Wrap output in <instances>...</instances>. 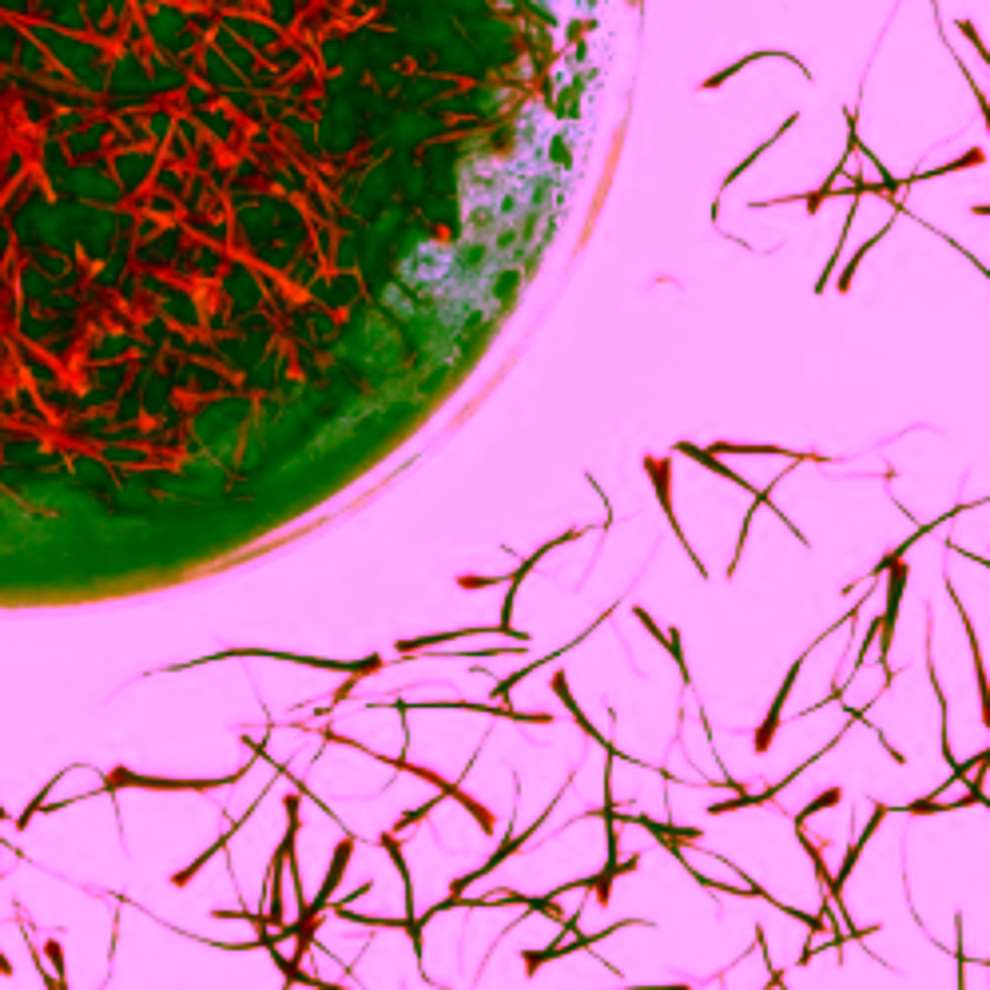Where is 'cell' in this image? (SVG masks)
Wrapping results in <instances>:
<instances>
[{
	"mask_svg": "<svg viewBox=\"0 0 990 990\" xmlns=\"http://www.w3.org/2000/svg\"><path fill=\"white\" fill-rule=\"evenodd\" d=\"M247 657H259V660H287V665H302V669H331V672H346V677H370V672L386 669L383 657L331 660V657H302V652H275V648H223V652H211V657H195V660H188V665H168L163 672H183V669L211 665V660H247Z\"/></svg>",
	"mask_w": 990,
	"mask_h": 990,
	"instance_id": "1",
	"label": "cell"
},
{
	"mask_svg": "<svg viewBox=\"0 0 990 990\" xmlns=\"http://www.w3.org/2000/svg\"><path fill=\"white\" fill-rule=\"evenodd\" d=\"M251 771V764H243L231 776H219V780H168V776H139V771H128V768H112L104 776V796H112L119 788H144V791H223L239 783Z\"/></svg>",
	"mask_w": 990,
	"mask_h": 990,
	"instance_id": "2",
	"label": "cell"
},
{
	"mask_svg": "<svg viewBox=\"0 0 990 990\" xmlns=\"http://www.w3.org/2000/svg\"><path fill=\"white\" fill-rule=\"evenodd\" d=\"M366 709H398V712H410V709H458V712L502 716V720H514V724H549L553 720V716H546V712H517V709H505V704H474V700H370Z\"/></svg>",
	"mask_w": 990,
	"mask_h": 990,
	"instance_id": "3",
	"label": "cell"
},
{
	"mask_svg": "<svg viewBox=\"0 0 990 990\" xmlns=\"http://www.w3.org/2000/svg\"><path fill=\"white\" fill-rule=\"evenodd\" d=\"M565 788H569V783H565ZM565 788L557 791V796H553V803H549V808H546V811H541V815H537V820H533V823H529V828H526V832H521V835H505V840H502V843H497V852H494V855H489V859H485V863H482V867H474V872H470V875H458V879H454V883H450V895H465V891H470V887L477 883V879H485L489 872H497V867H502V863H505V859H509V855H517V852H521V847H526V843L533 840V835H537V832H541V823H546V820H549V811H553V808H557V800L565 796Z\"/></svg>",
	"mask_w": 990,
	"mask_h": 990,
	"instance_id": "4",
	"label": "cell"
},
{
	"mask_svg": "<svg viewBox=\"0 0 990 990\" xmlns=\"http://www.w3.org/2000/svg\"><path fill=\"white\" fill-rule=\"evenodd\" d=\"M625 927H657V923H648V919H621V923H608V927L597 931V934H573V939H565L561 946H553V951H521V959H526V975H537V966L561 959V954L593 951L601 939H608V934H617V931H625Z\"/></svg>",
	"mask_w": 990,
	"mask_h": 990,
	"instance_id": "5",
	"label": "cell"
},
{
	"mask_svg": "<svg viewBox=\"0 0 990 990\" xmlns=\"http://www.w3.org/2000/svg\"><path fill=\"white\" fill-rule=\"evenodd\" d=\"M828 637H832V633H820V637H815V640H811V645H808V648H803V652H800V657H796V665H791V669H788V677H783V684H780V692H776V700H771V709H768V720H764V724H760V728H756V736H752V748H756V752H760V756H764V752H768V748H771V740H776V728H780V720H783V704H788V696H791V689H796V677H800V669H803V660H808V657H811V652H815V648H820V640H828Z\"/></svg>",
	"mask_w": 990,
	"mask_h": 990,
	"instance_id": "6",
	"label": "cell"
},
{
	"mask_svg": "<svg viewBox=\"0 0 990 990\" xmlns=\"http://www.w3.org/2000/svg\"><path fill=\"white\" fill-rule=\"evenodd\" d=\"M645 465H648V482H652V489H657V502H660V509H665V517H669L672 533H677V541H680L684 549H689V557H692L696 569H700V577H709V573H704L700 553H692V546H689V537H684L677 514H672V465H669V458H648Z\"/></svg>",
	"mask_w": 990,
	"mask_h": 990,
	"instance_id": "7",
	"label": "cell"
},
{
	"mask_svg": "<svg viewBox=\"0 0 990 990\" xmlns=\"http://www.w3.org/2000/svg\"><path fill=\"white\" fill-rule=\"evenodd\" d=\"M946 593H951V605H954V613L963 617L966 640H971V657H975V680H978V709H983V720H986V732H990V680H986V665H983V648H978V637H975V621H971V613H966V605L959 601V593H954L951 577H946Z\"/></svg>",
	"mask_w": 990,
	"mask_h": 990,
	"instance_id": "8",
	"label": "cell"
},
{
	"mask_svg": "<svg viewBox=\"0 0 990 990\" xmlns=\"http://www.w3.org/2000/svg\"><path fill=\"white\" fill-rule=\"evenodd\" d=\"M263 796H267V791H263ZM263 796H255V803H251V808H247L243 815H239V820L231 823V828H227V832H223V835H219V840H215V843H211V847H208V852H203L199 859H191V863H188V867H183V872H176V875H171V883H176V887H188V883H191V879H195V875H199V872H203V867H208V863H211V859H215V855H219V852H227V843H231V840H235V835H239V832H243V823H247V820H251V815H255V808H259V803H263Z\"/></svg>",
	"mask_w": 990,
	"mask_h": 990,
	"instance_id": "9",
	"label": "cell"
},
{
	"mask_svg": "<svg viewBox=\"0 0 990 990\" xmlns=\"http://www.w3.org/2000/svg\"><path fill=\"white\" fill-rule=\"evenodd\" d=\"M553 692H557V696H561V704H565V712H569V716H573V720H577V724H581V732H585V736H589V740H597V744H601V748H605V760H617V756H621V752H617V744H613V740H605L601 732H597V728L589 724V716H585V712H581V704H577V700H573V692H569V680H565V672H553Z\"/></svg>",
	"mask_w": 990,
	"mask_h": 990,
	"instance_id": "10",
	"label": "cell"
},
{
	"mask_svg": "<svg viewBox=\"0 0 990 990\" xmlns=\"http://www.w3.org/2000/svg\"><path fill=\"white\" fill-rule=\"evenodd\" d=\"M633 617H637V621L648 628L652 637L660 640V645H665V648L672 652V660H677V669H680V680H684V684H692V672H689V660H684V648H680V640H677V637H680L677 628H669V633H665V628H660V625H657V621H652V617L645 613V608H637V605H633Z\"/></svg>",
	"mask_w": 990,
	"mask_h": 990,
	"instance_id": "11",
	"label": "cell"
},
{
	"mask_svg": "<svg viewBox=\"0 0 990 990\" xmlns=\"http://www.w3.org/2000/svg\"><path fill=\"white\" fill-rule=\"evenodd\" d=\"M677 450H680V454H689V458H696V462H700V465H709V470H712V474H720V477H728V482H732V485H740V489H748V494H752V497H756V485H752V482H748V477H740L736 470H728V465H724L720 458H716V454H709V450H700V445H692V442H680V445H677Z\"/></svg>",
	"mask_w": 990,
	"mask_h": 990,
	"instance_id": "12",
	"label": "cell"
},
{
	"mask_svg": "<svg viewBox=\"0 0 990 990\" xmlns=\"http://www.w3.org/2000/svg\"><path fill=\"white\" fill-rule=\"evenodd\" d=\"M978 163H983V151H966L963 159H954V163H943V168H931V171H915V176H911L907 183H903V188H911V183H923V179H934V176H951V171H959V168H978Z\"/></svg>",
	"mask_w": 990,
	"mask_h": 990,
	"instance_id": "13",
	"label": "cell"
},
{
	"mask_svg": "<svg viewBox=\"0 0 990 990\" xmlns=\"http://www.w3.org/2000/svg\"><path fill=\"white\" fill-rule=\"evenodd\" d=\"M840 803H843V788H828L820 800H811L808 808H803V811L796 815V832H803V823H808L815 811H823V808H840Z\"/></svg>",
	"mask_w": 990,
	"mask_h": 990,
	"instance_id": "14",
	"label": "cell"
},
{
	"mask_svg": "<svg viewBox=\"0 0 990 990\" xmlns=\"http://www.w3.org/2000/svg\"><path fill=\"white\" fill-rule=\"evenodd\" d=\"M442 800H445V796H430L426 803H422V808H414V811H406V815H402V820L394 823V835H402V832H410V828H418V823H422V820H426V815H430L434 808H438V803H442Z\"/></svg>",
	"mask_w": 990,
	"mask_h": 990,
	"instance_id": "15",
	"label": "cell"
},
{
	"mask_svg": "<svg viewBox=\"0 0 990 990\" xmlns=\"http://www.w3.org/2000/svg\"><path fill=\"white\" fill-rule=\"evenodd\" d=\"M946 549H951V553H959V557H966V561H975V565H983V569L990 573V561L983 557V553H971V549H963V546H954V541H946Z\"/></svg>",
	"mask_w": 990,
	"mask_h": 990,
	"instance_id": "16",
	"label": "cell"
},
{
	"mask_svg": "<svg viewBox=\"0 0 990 990\" xmlns=\"http://www.w3.org/2000/svg\"><path fill=\"white\" fill-rule=\"evenodd\" d=\"M978 966H990V954H983V959H975Z\"/></svg>",
	"mask_w": 990,
	"mask_h": 990,
	"instance_id": "17",
	"label": "cell"
}]
</instances>
